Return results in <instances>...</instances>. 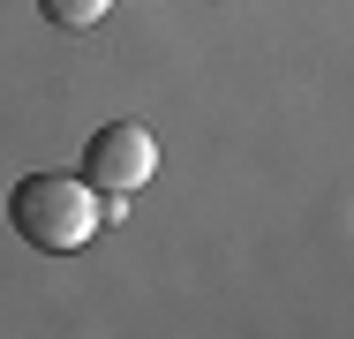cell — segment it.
<instances>
[{"label":"cell","mask_w":354,"mask_h":339,"mask_svg":"<svg viewBox=\"0 0 354 339\" xmlns=\"http://www.w3.org/2000/svg\"><path fill=\"white\" fill-rule=\"evenodd\" d=\"M98 211H106V196H98L91 181H75V174H23V181L8 189V226H15L38 257L83 249V241L98 234Z\"/></svg>","instance_id":"cell-1"},{"label":"cell","mask_w":354,"mask_h":339,"mask_svg":"<svg viewBox=\"0 0 354 339\" xmlns=\"http://www.w3.org/2000/svg\"><path fill=\"white\" fill-rule=\"evenodd\" d=\"M151 174H158V143L143 121H106L83 143V181L106 196V211H121V196H136Z\"/></svg>","instance_id":"cell-2"},{"label":"cell","mask_w":354,"mask_h":339,"mask_svg":"<svg viewBox=\"0 0 354 339\" xmlns=\"http://www.w3.org/2000/svg\"><path fill=\"white\" fill-rule=\"evenodd\" d=\"M106 8H113V0H38V15L61 23V30H91V23H106Z\"/></svg>","instance_id":"cell-3"}]
</instances>
